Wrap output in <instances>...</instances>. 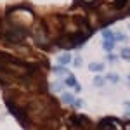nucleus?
<instances>
[{"label":"nucleus","instance_id":"5","mask_svg":"<svg viewBox=\"0 0 130 130\" xmlns=\"http://www.w3.org/2000/svg\"><path fill=\"white\" fill-rule=\"evenodd\" d=\"M89 70L94 73H101V71H104V64L102 62H92V64H89Z\"/></svg>","mask_w":130,"mask_h":130},{"label":"nucleus","instance_id":"19","mask_svg":"<svg viewBox=\"0 0 130 130\" xmlns=\"http://www.w3.org/2000/svg\"><path fill=\"white\" fill-rule=\"evenodd\" d=\"M128 28H130V23H128Z\"/></svg>","mask_w":130,"mask_h":130},{"label":"nucleus","instance_id":"2","mask_svg":"<svg viewBox=\"0 0 130 130\" xmlns=\"http://www.w3.org/2000/svg\"><path fill=\"white\" fill-rule=\"evenodd\" d=\"M70 62H71V54L64 52V54H59V56H57V64H59V66H66V64H70Z\"/></svg>","mask_w":130,"mask_h":130},{"label":"nucleus","instance_id":"3","mask_svg":"<svg viewBox=\"0 0 130 130\" xmlns=\"http://www.w3.org/2000/svg\"><path fill=\"white\" fill-rule=\"evenodd\" d=\"M61 101L64 104H73L75 102V97H73V94H70V92H62L61 94Z\"/></svg>","mask_w":130,"mask_h":130},{"label":"nucleus","instance_id":"9","mask_svg":"<svg viewBox=\"0 0 130 130\" xmlns=\"http://www.w3.org/2000/svg\"><path fill=\"white\" fill-rule=\"evenodd\" d=\"M113 40L115 42H127V37H125V33H121V31H115V33H113Z\"/></svg>","mask_w":130,"mask_h":130},{"label":"nucleus","instance_id":"18","mask_svg":"<svg viewBox=\"0 0 130 130\" xmlns=\"http://www.w3.org/2000/svg\"><path fill=\"white\" fill-rule=\"evenodd\" d=\"M128 82H130V73H128Z\"/></svg>","mask_w":130,"mask_h":130},{"label":"nucleus","instance_id":"6","mask_svg":"<svg viewBox=\"0 0 130 130\" xmlns=\"http://www.w3.org/2000/svg\"><path fill=\"white\" fill-rule=\"evenodd\" d=\"M62 87H64L62 82H56V83L50 85V92H52V94H59V92H62Z\"/></svg>","mask_w":130,"mask_h":130},{"label":"nucleus","instance_id":"16","mask_svg":"<svg viewBox=\"0 0 130 130\" xmlns=\"http://www.w3.org/2000/svg\"><path fill=\"white\" fill-rule=\"evenodd\" d=\"M108 59H109L111 62H115V61L118 59V57H116V56H113V54H109V56H108Z\"/></svg>","mask_w":130,"mask_h":130},{"label":"nucleus","instance_id":"13","mask_svg":"<svg viewBox=\"0 0 130 130\" xmlns=\"http://www.w3.org/2000/svg\"><path fill=\"white\" fill-rule=\"evenodd\" d=\"M120 57H123V59H130V49H128V47L121 49V52H120Z\"/></svg>","mask_w":130,"mask_h":130},{"label":"nucleus","instance_id":"8","mask_svg":"<svg viewBox=\"0 0 130 130\" xmlns=\"http://www.w3.org/2000/svg\"><path fill=\"white\" fill-rule=\"evenodd\" d=\"M92 83H94L95 87H102V85H106V78H104V76H101V75H97V76H94Z\"/></svg>","mask_w":130,"mask_h":130},{"label":"nucleus","instance_id":"10","mask_svg":"<svg viewBox=\"0 0 130 130\" xmlns=\"http://www.w3.org/2000/svg\"><path fill=\"white\" fill-rule=\"evenodd\" d=\"M102 47L106 52H111V50L115 49V42L113 40H102Z\"/></svg>","mask_w":130,"mask_h":130},{"label":"nucleus","instance_id":"17","mask_svg":"<svg viewBox=\"0 0 130 130\" xmlns=\"http://www.w3.org/2000/svg\"><path fill=\"white\" fill-rule=\"evenodd\" d=\"M123 106H125L127 109H130V101H125V102H123Z\"/></svg>","mask_w":130,"mask_h":130},{"label":"nucleus","instance_id":"4","mask_svg":"<svg viewBox=\"0 0 130 130\" xmlns=\"http://www.w3.org/2000/svg\"><path fill=\"white\" fill-rule=\"evenodd\" d=\"M62 83H64V87H73V89H75V85H76L78 82H76V78H75L73 75H70V76H66V78L62 80Z\"/></svg>","mask_w":130,"mask_h":130},{"label":"nucleus","instance_id":"7","mask_svg":"<svg viewBox=\"0 0 130 130\" xmlns=\"http://www.w3.org/2000/svg\"><path fill=\"white\" fill-rule=\"evenodd\" d=\"M104 78H106V82H109V83H118V82H120V75H116V73H108Z\"/></svg>","mask_w":130,"mask_h":130},{"label":"nucleus","instance_id":"15","mask_svg":"<svg viewBox=\"0 0 130 130\" xmlns=\"http://www.w3.org/2000/svg\"><path fill=\"white\" fill-rule=\"evenodd\" d=\"M75 92H76V94H80V92H82V85H80V83L75 85Z\"/></svg>","mask_w":130,"mask_h":130},{"label":"nucleus","instance_id":"14","mask_svg":"<svg viewBox=\"0 0 130 130\" xmlns=\"http://www.w3.org/2000/svg\"><path fill=\"white\" fill-rule=\"evenodd\" d=\"M82 64H83V59H82V56H76V57L73 59V66H75V68H80Z\"/></svg>","mask_w":130,"mask_h":130},{"label":"nucleus","instance_id":"12","mask_svg":"<svg viewBox=\"0 0 130 130\" xmlns=\"http://www.w3.org/2000/svg\"><path fill=\"white\" fill-rule=\"evenodd\" d=\"M71 106H73L75 109H82V108L85 106V101H83V99H75V102H73Z\"/></svg>","mask_w":130,"mask_h":130},{"label":"nucleus","instance_id":"11","mask_svg":"<svg viewBox=\"0 0 130 130\" xmlns=\"http://www.w3.org/2000/svg\"><path fill=\"white\" fill-rule=\"evenodd\" d=\"M102 40H113V31H111L109 28H104V30H102Z\"/></svg>","mask_w":130,"mask_h":130},{"label":"nucleus","instance_id":"1","mask_svg":"<svg viewBox=\"0 0 130 130\" xmlns=\"http://www.w3.org/2000/svg\"><path fill=\"white\" fill-rule=\"evenodd\" d=\"M52 73L57 75V76H70L71 75L70 70H68L66 66H54V68H52Z\"/></svg>","mask_w":130,"mask_h":130}]
</instances>
